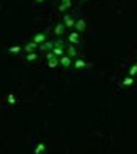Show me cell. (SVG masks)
<instances>
[{"mask_svg":"<svg viewBox=\"0 0 137 154\" xmlns=\"http://www.w3.org/2000/svg\"><path fill=\"white\" fill-rule=\"evenodd\" d=\"M59 64H61L62 67H70V66L74 64V59H72V57H68L67 54H64V56L59 57Z\"/></svg>","mask_w":137,"mask_h":154,"instance_id":"1","label":"cell"},{"mask_svg":"<svg viewBox=\"0 0 137 154\" xmlns=\"http://www.w3.org/2000/svg\"><path fill=\"white\" fill-rule=\"evenodd\" d=\"M74 28H75V31H78V33H83V31L86 30V22L83 20V18H80V20H77V22H75Z\"/></svg>","mask_w":137,"mask_h":154,"instance_id":"2","label":"cell"},{"mask_svg":"<svg viewBox=\"0 0 137 154\" xmlns=\"http://www.w3.org/2000/svg\"><path fill=\"white\" fill-rule=\"evenodd\" d=\"M68 43H70V44H78L80 43V33L78 31H72V33L68 34Z\"/></svg>","mask_w":137,"mask_h":154,"instance_id":"3","label":"cell"},{"mask_svg":"<svg viewBox=\"0 0 137 154\" xmlns=\"http://www.w3.org/2000/svg\"><path fill=\"white\" fill-rule=\"evenodd\" d=\"M72 66H74L75 69H85V67H88L90 64L85 63L83 59H77V57H75V59H74V64H72Z\"/></svg>","mask_w":137,"mask_h":154,"instance_id":"4","label":"cell"},{"mask_svg":"<svg viewBox=\"0 0 137 154\" xmlns=\"http://www.w3.org/2000/svg\"><path fill=\"white\" fill-rule=\"evenodd\" d=\"M46 40H47V38H46V34H44V33H36V34L33 36V41H34V43H36L38 46L43 44Z\"/></svg>","mask_w":137,"mask_h":154,"instance_id":"5","label":"cell"},{"mask_svg":"<svg viewBox=\"0 0 137 154\" xmlns=\"http://www.w3.org/2000/svg\"><path fill=\"white\" fill-rule=\"evenodd\" d=\"M52 48H54V43H52V41H47V40H46L43 44H39V49L41 51H44V52L52 51Z\"/></svg>","mask_w":137,"mask_h":154,"instance_id":"6","label":"cell"},{"mask_svg":"<svg viewBox=\"0 0 137 154\" xmlns=\"http://www.w3.org/2000/svg\"><path fill=\"white\" fill-rule=\"evenodd\" d=\"M72 7V0H61V5H59V11H65Z\"/></svg>","mask_w":137,"mask_h":154,"instance_id":"7","label":"cell"},{"mask_svg":"<svg viewBox=\"0 0 137 154\" xmlns=\"http://www.w3.org/2000/svg\"><path fill=\"white\" fill-rule=\"evenodd\" d=\"M36 49H38V44H36L33 40L25 44V52H33V51H36Z\"/></svg>","mask_w":137,"mask_h":154,"instance_id":"8","label":"cell"},{"mask_svg":"<svg viewBox=\"0 0 137 154\" xmlns=\"http://www.w3.org/2000/svg\"><path fill=\"white\" fill-rule=\"evenodd\" d=\"M65 54H67L68 57H72V59H75V57H77V48H75L74 44H70L67 48V49H65Z\"/></svg>","mask_w":137,"mask_h":154,"instance_id":"9","label":"cell"},{"mask_svg":"<svg viewBox=\"0 0 137 154\" xmlns=\"http://www.w3.org/2000/svg\"><path fill=\"white\" fill-rule=\"evenodd\" d=\"M52 52H54L57 57L64 56V54H65V46H54V48H52Z\"/></svg>","mask_w":137,"mask_h":154,"instance_id":"10","label":"cell"},{"mask_svg":"<svg viewBox=\"0 0 137 154\" xmlns=\"http://www.w3.org/2000/svg\"><path fill=\"white\" fill-rule=\"evenodd\" d=\"M64 25H65V28H74L75 20L70 17V15H65V17H64Z\"/></svg>","mask_w":137,"mask_h":154,"instance_id":"11","label":"cell"},{"mask_svg":"<svg viewBox=\"0 0 137 154\" xmlns=\"http://www.w3.org/2000/svg\"><path fill=\"white\" fill-rule=\"evenodd\" d=\"M54 33H56L57 36H62V34L65 33V25H64V23H57L56 28H54Z\"/></svg>","mask_w":137,"mask_h":154,"instance_id":"12","label":"cell"},{"mask_svg":"<svg viewBox=\"0 0 137 154\" xmlns=\"http://www.w3.org/2000/svg\"><path fill=\"white\" fill-rule=\"evenodd\" d=\"M47 66L51 69H56L57 66H61V64H59V57L54 56V57H51V59H47Z\"/></svg>","mask_w":137,"mask_h":154,"instance_id":"13","label":"cell"},{"mask_svg":"<svg viewBox=\"0 0 137 154\" xmlns=\"http://www.w3.org/2000/svg\"><path fill=\"white\" fill-rule=\"evenodd\" d=\"M46 151V144L44 143H39L36 148H34V154H41V153H44Z\"/></svg>","mask_w":137,"mask_h":154,"instance_id":"14","label":"cell"},{"mask_svg":"<svg viewBox=\"0 0 137 154\" xmlns=\"http://www.w3.org/2000/svg\"><path fill=\"white\" fill-rule=\"evenodd\" d=\"M132 84H134V79H132L131 75L126 77V79H122V85H124V87H129V85H132Z\"/></svg>","mask_w":137,"mask_h":154,"instance_id":"15","label":"cell"},{"mask_svg":"<svg viewBox=\"0 0 137 154\" xmlns=\"http://www.w3.org/2000/svg\"><path fill=\"white\" fill-rule=\"evenodd\" d=\"M20 51H21V46H11V48H8L10 54H18Z\"/></svg>","mask_w":137,"mask_h":154,"instance_id":"16","label":"cell"},{"mask_svg":"<svg viewBox=\"0 0 137 154\" xmlns=\"http://www.w3.org/2000/svg\"><path fill=\"white\" fill-rule=\"evenodd\" d=\"M36 59H38V54H36V52H28V56H26V61H29V63H31V61H36Z\"/></svg>","mask_w":137,"mask_h":154,"instance_id":"17","label":"cell"},{"mask_svg":"<svg viewBox=\"0 0 137 154\" xmlns=\"http://www.w3.org/2000/svg\"><path fill=\"white\" fill-rule=\"evenodd\" d=\"M136 74H137V64H132L131 69H129V75H131V77H134Z\"/></svg>","mask_w":137,"mask_h":154,"instance_id":"18","label":"cell"},{"mask_svg":"<svg viewBox=\"0 0 137 154\" xmlns=\"http://www.w3.org/2000/svg\"><path fill=\"white\" fill-rule=\"evenodd\" d=\"M7 100H8V103H10V105H15V103H17V98H15V95H13V93H10Z\"/></svg>","mask_w":137,"mask_h":154,"instance_id":"19","label":"cell"},{"mask_svg":"<svg viewBox=\"0 0 137 154\" xmlns=\"http://www.w3.org/2000/svg\"><path fill=\"white\" fill-rule=\"evenodd\" d=\"M36 2H38V3H43V2H44V0H36Z\"/></svg>","mask_w":137,"mask_h":154,"instance_id":"20","label":"cell"},{"mask_svg":"<svg viewBox=\"0 0 137 154\" xmlns=\"http://www.w3.org/2000/svg\"><path fill=\"white\" fill-rule=\"evenodd\" d=\"M82 2H86V0H82Z\"/></svg>","mask_w":137,"mask_h":154,"instance_id":"21","label":"cell"}]
</instances>
